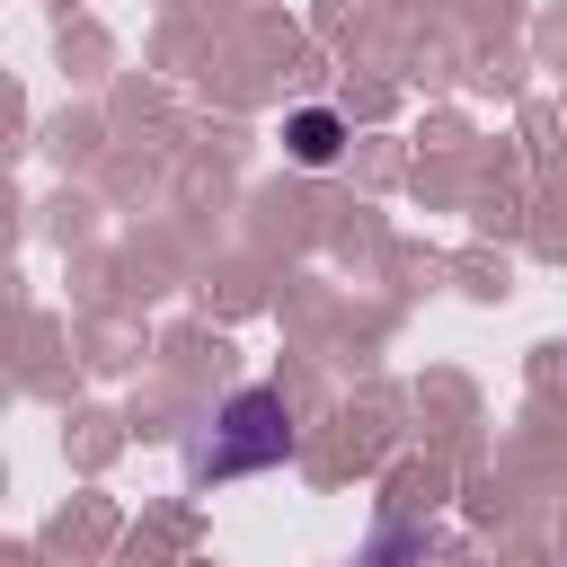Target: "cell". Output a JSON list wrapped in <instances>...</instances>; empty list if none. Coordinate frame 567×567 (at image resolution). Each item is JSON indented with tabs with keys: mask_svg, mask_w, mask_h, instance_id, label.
Instances as JSON below:
<instances>
[{
	"mask_svg": "<svg viewBox=\"0 0 567 567\" xmlns=\"http://www.w3.org/2000/svg\"><path fill=\"white\" fill-rule=\"evenodd\" d=\"M221 443H195L186 461H195V478H230V470H257V461H284L292 452V416H284V399L275 390H239L230 408H221Z\"/></svg>",
	"mask_w": 567,
	"mask_h": 567,
	"instance_id": "1",
	"label": "cell"
}]
</instances>
